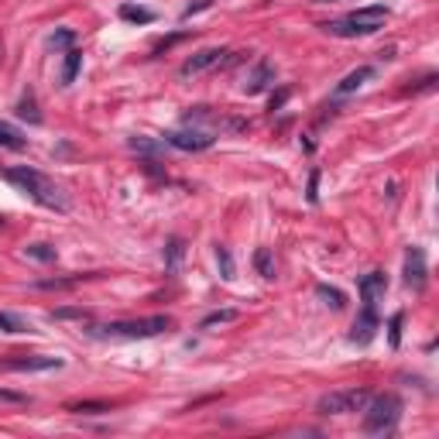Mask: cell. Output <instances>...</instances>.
Masks as SVG:
<instances>
[{"mask_svg":"<svg viewBox=\"0 0 439 439\" xmlns=\"http://www.w3.org/2000/svg\"><path fill=\"white\" fill-rule=\"evenodd\" d=\"M165 329H172L168 316H148V320H120V322H103V326H89V336L100 340H151Z\"/></svg>","mask_w":439,"mask_h":439,"instance_id":"obj_3","label":"cell"},{"mask_svg":"<svg viewBox=\"0 0 439 439\" xmlns=\"http://www.w3.org/2000/svg\"><path fill=\"white\" fill-rule=\"evenodd\" d=\"M14 114L21 120H28V124H41V114H38V103H35V96L31 93H24L21 100H17V107H14Z\"/></svg>","mask_w":439,"mask_h":439,"instance_id":"obj_20","label":"cell"},{"mask_svg":"<svg viewBox=\"0 0 439 439\" xmlns=\"http://www.w3.org/2000/svg\"><path fill=\"white\" fill-rule=\"evenodd\" d=\"M86 278H100V271H89V275H69V278H41L35 281L38 288H73V285H80Z\"/></svg>","mask_w":439,"mask_h":439,"instance_id":"obj_23","label":"cell"},{"mask_svg":"<svg viewBox=\"0 0 439 439\" xmlns=\"http://www.w3.org/2000/svg\"><path fill=\"white\" fill-rule=\"evenodd\" d=\"M52 320H89V309H55Z\"/></svg>","mask_w":439,"mask_h":439,"instance_id":"obj_32","label":"cell"},{"mask_svg":"<svg viewBox=\"0 0 439 439\" xmlns=\"http://www.w3.org/2000/svg\"><path fill=\"white\" fill-rule=\"evenodd\" d=\"M0 401H24V395H17V392H3V388H0Z\"/></svg>","mask_w":439,"mask_h":439,"instance_id":"obj_36","label":"cell"},{"mask_svg":"<svg viewBox=\"0 0 439 439\" xmlns=\"http://www.w3.org/2000/svg\"><path fill=\"white\" fill-rule=\"evenodd\" d=\"M316 295H320L322 302L329 306V309H343L347 306V295L340 292V288H329V285H316Z\"/></svg>","mask_w":439,"mask_h":439,"instance_id":"obj_24","label":"cell"},{"mask_svg":"<svg viewBox=\"0 0 439 439\" xmlns=\"http://www.w3.org/2000/svg\"><path fill=\"white\" fill-rule=\"evenodd\" d=\"M357 292H360V302L378 306V299L388 292V278H385V271H367V275H360Z\"/></svg>","mask_w":439,"mask_h":439,"instance_id":"obj_13","label":"cell"},{"mask_svg":"<svg viewBox=\"0 0 439 439\" xmlns=\"http://www.w3.org/2000/svg\"><path fill=\"white\" fill-rule=\"evenodd\" d=\"M371 401L367 388H340V392H326L316 401L320 415H350V412H364V405Z\"/></svg>","mask_w":439,"mask_h":439,"instance_id":"obj_5","label":"cell"},{"mask_svg":"<svg viewBox=\"0 0 439 439\" xmlns=\"http://www.w3.org/2000/svg\"><path fill=\"white\" fill-rule=\"evenodd\" d=\"M271 82H275V66H271L268 59H258V62H254V69L244 76L240 89H244L247 96H258V93H265Z\"/></svg>","mask_w":439,"mask_h":439,"instance_id":"obj_12","label":"cell"},{"mask_svg":"<svg viewBox=\"0 0 439 439\" xmlns=\"http://www.w3.org/2000/svg\"><path fill=\"white\" fill-rule=\"evenodd\" d=\"M401 322H405V316H401V313H395V316H392V322H388V336H392V347H395V350L401 347Z\"/></svg>","mask_w":439,"mask_h":439,"instance_id":"obj_30","label":"cell"},{"mask_svg":"<svg viewBox=\"0 0 439 439\" xmlns=\"http://www.w3.org/2000/svg\"><path fill=\"white\" fill-rule=\"evenodd\" d=\"M234 320H240V313H237V309H216V313L202 316L200 329H209V326H216V322H234Z\"/></svg>","mask_w":439,"mask_h":439,"instance_id":"obj_27","label":"cell"},{"mask_svg":"<svg viewBox=\"0 0 439 439\" xmlns=\"http://www.w3.org/2000/svg\"><path fill=\"white\" fill-rule=\"evenodd\" d=\"M186 127H209L213 134L216 131H247L251 124L240 117H223V114H216V110H209V107H193V110H186Z\"/></svg>","mask_w":439,"mask_h":439,"instance_id":"obj_6","label":"cell"},{"mask_svg":"<svg viewBox=\"0 0 439 439\" xmlns=\"http://www.w3.org/2000/svg\"><path fill=\"white\" fill-rule=\"evenodd\" d=\"M24 258H31V261H45V265H48V261L59 258V251H55L52 244H28V247H24Z\"/></svg>","mask_w":439,"mask_h":439,"instance_id":"obj_25","label":"cell"},{"mask_svg":"<svg viewBox=\"0 0 439 439\" xmlns=\"http://www.w3.org/2000/svg\"><path fill=\"white\" fill-rule=\"evenodd\" d=\"M0 329L3 333H31V326L21 320V316H10V313H0Z\"/></svg>","mask_w":439,"mask_h":439,"instance_id":"obj_28","label":"cell"},{"mask_svg":"<svg viewBox=\"0 0 439 439\" xmlns=\"http://www.w3.org/2000/svg\"><path fill=\"white\" fill-rule=\"evenodd\" d=\"M388 21V7L385 3H371V7H360L350 10L347 17H336V21H326L320 24L326 35L333 38H367V35H378Z\"/></svg>","mask_w":439,"mask_h":439,"instance_id":"obj_2","label":"cell"},{"mask_svg":"<svg viewBox=\"0 0 439 439\" xmlns=\"http://www.w3.org/2000/svg\"><path fill=\"white\" fill-rule=\"evenodd\" d=\"M374 73H378L374 66H360V69H354V73H347L343 80L336 82V89H333V93H336V96H350V93H357L360 86H364V82H371V80H374Z\"/></svg>","mask_w":439,"mask_h":439,"instance_id":"obj_14","label":"cell"},{"mask_svg":"<svg viewBox=\"0 0 439 439\" xmlns=\"http://www.w3.org/2000/svg\"><path fill=\"white\" fill-rule=\"evenodd\" d=\"M73 41H76V31H73V28H59V31L48 35V45H52V48H66V52H69Z\"/></svg>","mask_w":439,"mask_h":439,"instance_id":"obj_29","label":"cell"},{"mask_svg":"<svg viewBox=\"0 0 439 439\" xmlns=\"http://www.w3.org/2000/svg\"><path fill=\"white\" fill-rule=\"evenodd\" d=\"M401 275H405V285L412 288V292H426V285H429V265H426V251L422 247H405V268H401Z\"/></svg>","mask_w":439,"mask_h":439,"instance_id":"obj_8","label":"cell"},{"mask_svg":"<svg viewBox=\"0 0 439 439\" xmlns=\"http://www.w3.org/2000/svg\"><path fill=\"white\" fill-rule=\"evenodd\" d=\"M0 227H3V216H0Z\"/></svg>","mask_w":439,"mask_h":439,"instance_id":"obj_37","label":"cell"},{"mask_svg":"<svg viewBox=\"0 0 439 439\" xmlns=\"http://www.w3.org/2000/svg\"><path fill=\"white\" fill-rule=\"evenodd\" d=\"M288 96H292V89H288V86H281L278 93H275V96H271V107H268V110H271V114H275V110H281V107H285V100H288Z\"/></svg>","mask_w":439,"mask_h":439,"instance_id":"obj_34","label":"cell"},{"mask_svg":"<svg viewBox=\"0 0 439 439\" xmlns=\"http://www.w3.org/2000/svg\"><path fill=\"white\" fill-rule=\"evenodd\" d=\"M66 412H76V415H103V412H114V405H107V401H73V405H66Z\"/></svg>","mask_w":439,"mask_h":439,"instance_id":"obj_22","label":"cell"},{"mask_svg":"<svg viewBox=\"0 0 439 439\" xmlns=\"http://www.w3.org/2000/svg\"><path fill=\"white\" fill-rule=\"evenodd\" d=\"M223 62H230V52H223V48H202L196 55H189L182 66H179V76H200L206 69H213V66H223Z\"/></svg>","mask_w":439,"mask_h":439,"instance_id":"obj_9","label":"cell"},{"mask_svg":"<svg viewBox=\"0 0 439 439\" xmlns=\"http://www.w3.org/2000/svg\"><path fill=\"white\" fill-rule=\"evenodd\" d=\"M28 141L21 137V131L17 127H10V124H3L0 120V148H10V151H21Z\"/></svg>","mask_w":439,"mask_h":439,"instance_id":"obj_21","label":"cell"},{"mask_svg":"<svg viewBox=\"0 0 439 439\" xmlns=\"http://www.w3.org/2000/svg\"><path fill=\"white\" fill-rule=\"evenodd\" d=\"M364 429L367 433H392L401 419V399L399 395H371L364 405Z\"/></svg>","mask_w":439,"mask_h":439,"instance_id":"obj_4","label":"cell"},{"mask_svg":"<svg viewBox=\"0 0 439 439\" xmlns=\"http://www.w3.org/2000/svg\"><path fill=\"white\" fill-rule=\"evenodd\" d=\"M161 141L168 148H179V151H206V148L216 144V134L202 131V127H186V131H168Z\"/></svg>","mask_w":439,"mask_h":439,"instance_id":"obj_7","label":"cell"},{"mask_svg":"<svg viewBox=\"0 0 439 439\" xmlns=\"http://www.w3.org/2000/svg\"><path fill=\"white\" fill-rule=\"evenodd\" d=\"M254 268H258L261 278H275V254H271V247H258L254 251Z\"/></svg>","mask_w":439,"mask_h":439,"instance_id":"obj_19","label":"cell"},{"mask_svg":"<svg viewBox=\"0 0 439 439\" xmlns=\"http://www.w3.org/2000/svg\"><path fill=\"white\" fill-rule=\"evenodd\" d=\"M127 148L137 151V155H148V158H161L168 144H165V141H155V137H141V134H134V137L127 141Z\"/></svg>","mask_w":439,"mask_h":439,"instance_id":"obj_15","label":"cell"},{"mask_svg":"<svg viewBox=\"0 0 439 439\" xmlns=\"http://www.w3.org/2000/svg\"><path fill=\"white\" fill-rule=\"evenodd\" d=\"M120 21L151 24V21H155V10H151V7H141V3H120Z\"/></svg>","mask_w":439,"mask_h":439,"instance_id":"obj_16","label":"cell"},{"mask_svg":"<svg viewBox=\"0 0 439 439\" xmlns=\"http://www.w3.org/2000/svg\"><path fill=\"white\" fill-rule=\"evenodd\" d=\"M182 254H186V244H182V237H168V240H165V268H168V271H179V261H182Z\"/></svg>","mask_w":439,"mask_h":439,"instance_id":"obj_18","label":"cell"},{"mask_svg":"<svg viewBox=\"0 0 439 439\" xmlns=\"http://www.w3.org/2000/svg\"><path fill=\"white\" fill-rule=\"evenodd\" d=\"M80 69H82V52L80 48H69L66 62H62V86H73L76 76H80Z\"/></svg>","mask_w":439,"mask_h":439,"instance_id":"obj_17","label":"cell"},{"mask_svg":"<svg viewBox=\"0 0 439 439\" xmlns=\"http://www.w3.org/2000/svg\"><path fill=\"white\" fill-rule=\"evenodd\" d=\"M182 38H189V31H179V35H172V38L158 41V45H155V55H161V52H168L172 45H179V41H182Z\"/></svg>","mask_w":439,"mask_h":439,"instance_id":"obj_33","label":"cell"},{"mask_svg":"<svg viewBox=\"0 0 439 439\" xmlns=\"http://www.w3.org/2000/svg\"><path fill=\"white\" fill-rule=\"evenodd\" d=\"M3 179L10 186H17L24 196L45 206V209H55V213H66L69 209V196L62 193V186L55 179H48L38 168H28V165H14V168H3Z\"/></svg>","mask_w":439,"mask_h":439,"instance_id":"obj_1","label":"cell"},{"mask_svg":"<svg viewBox=\"0 0 439 439\" xmlns=\"http://www.w3.org/2000/svg\"><path fill=\"white\" fill-rule=\"evenodd\" d=\"M306 200L309 202H320V168L309 172V186H306Z\"/></svg>","mask_w":439,"mask_h":439,"instance_id":"obj_31","label":"cell"},{"mask_svg":"<svg viewBox=\"0 0 439 439\" xmlns=\"http://www.w3.org/2000/svg\"><path fill=\"white\" fill-rule=\"evenodd\" d=\"M378 306H371V302H364L360 306V316L354 320V329H350V343H357V347H367L371 340H374V333H378Z\"/></svg>","mask_w":439,"mask_h":439,"instance_id":"obj_11","label":"cell"},{"mask_svg":"<svg viewBox=\"0 0 439 439\" xmlns=\"http://www.w3.org/2000/svg\"><path fill=\"white\" fill-rule=\"evenodd\" d=\"M206 7H213V0H196V3H189V7L182 10V21H189L193 14H200V10H206Z\"/></svg>","mask_w":439,"mask_h":439,"instance_id":"obj_35","label":"cell"},{"mask_svg":"<svg viewBox=\"0 0 439 439\" xmlns=\"http://www.w3.org/2000/svg\"><path fill=\"white\" fill-rule=\"evenodd\" d=\"M216 265H220V278L223 281L234 278V254H230V247L216 244Z\"/></svg>","mask_w":439,"mask_h":439,"instance_id":"obj_26","label":"cell"},{"mask_svg":"<svg viewBox=\"0 0 439 439\" xmlns=\"http://www.w3.org/2000/svg\"><path fill=\"white\" fill-rule=\"evenodd\" d=\"M62 357H48V354H21V357H0V371H17V374H28V371H52V367H62Z\"/></svg>","mask_w":439,"mask_h":439,"instance_id":"obj_10","label":"cell"}]
</instances>
